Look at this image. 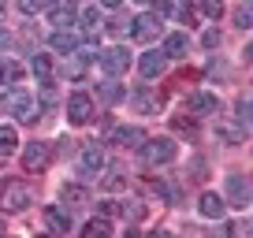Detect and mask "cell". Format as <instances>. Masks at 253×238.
Returning a JSON list of instances; mask_svg holds the SVG:
<instances>
[{"label": "cell", "mask_w": 253, "mask_h": 238, "mask_svg": "<svg viewBox=\"0 0 253 238\" xmlns=\"http://www.w3.org/2000/svg\"><path fill=\"white\" fill-rule=\"evenodd\" d=\"M48 19H52V26H56V30H63V26L71 30V26H75V19H79V11H75V4H71V0H63V4H56V8L48 11Z\"/></svg>", "instance_id": "9a60e30c"}, {"label": "cell", "mask_w": 253, "mask_h": 238, "mask_svg": "<svg viewBox=\"0 0 253 238\" xmlns=\"http://www.w3.org/2000/svg\"><path fill=\"white\" fill-rule=\"evenodd\" d=\"M126 64H130V52H126L123 45H116V48H104V56H101V71L108 75V79L123 75V71H126Z\"/></svg>", "instance_id": "52a82bcc"}, {"label": "cell", "mask_w": 253, "mask_h": 238, "mask_svg": "<svg viewBox=\"0 0 253 238\" xmlns=\"http://www.w3.org/2000/svg\"><path fill=\"white\" fill-rule=\"evenodd\" d=\"M0 108L8 112V119H19V123H38V101H34L30 89H19L15 82H11V89H4V97H0Z\"/></svg>", "instance_id": "6da1fadb"}, {"label": "cell", "mask_w": 253, "mask_h": 238, "mask_svg": "<svg viewBox=\"0 0 253 238\" xmlns=\"http://www.w3.org/2000/svg\"><path fill=\"white\" fill-rule=\"evenodd\" d=\"M164 67H168L164 48H153V52H145L142 60H138V75H142V79H157V75H164Z\"/></svg>", "instance_id": "9c48e42d"}, {"label": "cell", "mask_w": 253, "mask_h": 238, "mask_svg": "<svg viewBox=\"0 0 253 238\" xmlns=\"http://www.w3.org/2000/svg\"><path fill=\"white\" fill-rule=\"evenodd\" d=\"M130 108H134L138 116H157V112L164 108V97H160L157 89H134V97H130Z\"/></svg>", "instance_id": "ba28073f"}, {"label": "cell", "mask_w": 253, "mask_h": 238, "mask_svg": "<svg viewBox=\"0 0 253 238\" xmlns=\"http://www.w3.org/2000/svg\"><path fill=\"white\" fill-rule=\"evenodd\" d=\"M34 75H38V82H41V89H52V82H56V75H52V60H48L45 52H38L34 56Z\"/></svg>", "instance_id": "e0dca14e"}, {"label": "cell", "mask_w": 253, "mask_h": 238, "mask_svg": "<svg viewBox=\"0 0 253 238\" xmlns=\"http://www.w3.org/2000/svg\"><path fill=\"white\" fill-rule=\"evenodd\" d=\"M227 198L235 208H250V179L246 175H231L227 179Z\"/></svg>", "instance_id": "30bf717a"}, {"label": "cell", "mask_w": 253, "mask_h": 238, "mask_svg": "<svg viewBox=\"0 0 253 238\" xmlns=\"http://www.w3.org/2000/svg\"><path fill=\"white\" fill-rule=\"evenodd\" d=\"M82 235H86V238H97V235H101V238H104V235H112V223L104 220V216H97V220H89L86 227H82Z\"/></svg>", "instance_id": "44dd1931"}, {"label": "cell", "mask_w": 253, "mask_h": 238, "mask_svg": "<svg viewBox=\"0 0 253 238\" xmlns=\"http://www.w3.org/2000/svg\"><path fill=\"white\" fill-rule=\"evenodd\" d=\"M89 194H86V186H63V201L67 205H82Z\"/></svg>", "instance_id": "cb8c5ba5"}, {"label": "cell", "mask_w": 253, "mask_h": 238, "mask_svg": "<svg viewBox=\"0 0 253 238\" xmlns=\"http://www.w3.org/2000/svg\"><path fill=\"white\" fill-rule=\"evenodd\" d=\"M11 45V34H4V30H0V48H8Z\"/></svg>", "instance_id": "1f68e13d"}, {"label": "cell", "mask_w": 253, "mask_h": 238, "mask_svg": "<svg viewBox=\"0 0 253 238\" xmlns=\"http://www.w3.org/2000/svg\"><path fill=\"white\" fill-rule=\"evenodd\" d=\"M23 79V67L15 60H0V86H8V82H19Z\"/></svg>", "instance_id": "ffe728a7"}, {"label": "cell", "mask_w": 253, "mask_h": 238, "mask_svg": "<svg viewBox=\"0 0 253 238\" xmlns=\"http://www.w3.org/2000/svg\"><path fill=\"white\" fill-rule=\"evenodd\" d=\"M142 160L153 164V167L171 164V160H175V142H171V138H145V142H142Z\"/></svg>", "instance_id": "7a4b0ae2"}, {"label": "cell", "mask_w": 253, "mask_h": 238, "mask_svg": "<svg viewBox=\"0 0 253 238\" xmlns=\"http://www.w3.org/2000/svg\"><path fill=\"white\" fill-rule=\"evenodd\" d=\"M48 164H52V149H48L45 142H30L23 149V167L26 171H45Z\"/></svg>", "instance_id": "5b68a950"}, {"label": "cell", "mask_w": 253, "mask_h": 238, "mask_svg": "<svg viewBox=\"0 0 253 238\" xmlns=\"http://www.w3.org/2000/svg\"><path fill=\"white\" fill-rule=\"evenodd\" d=\"M75 45H79V38H75V34H63V30H56V34H52V48H56V52L67 56Z\"/></svg>", "instance_id": "7402d4cb"}, {"label": "cell", "mask_w": 253, "mask_h": 238, "mask_svg": "<svg viewBox=\"0 0 253 238\" xmlns=\"http://www.w3.org/2000/svg\"><path fill=\"white\" fill-rule=\"evenodd\" d=\"M198 212L205 216V220H223V198L212 194V190H205L201 201H198Z\"/></svg>", "instance_id": "5bb4252c"}, {"label": "cell", "mask_w": 253, "mask_h": 238, "mask_svg": "<svg viewBox=\"0 0 253 238\" xmlns=\"http://www.w3.org/2000/svg\"><path fill=\"white\" fill-rule=\"evenodd\" d=\"M235 23L242 26V30H250V4H242V8H238V15H235Z\"/></svg>", "instance_id": "f1b7e54d"}, {"label": "cell", "mask_w": 253, "mask_h": 238, "mask_svg": "<svg viewBox=\"0 0 253 238\" xmlns=\"http://www.w3.org/2000/svg\"><path fill=\"white\" fill-rule=\"evenodd\" d=\"M45 227L52 231V235H67V231H71V212H63V208L48 205V208H45Z\"/></svg>", "instance_id": "7c38bea8"}, {"label": "cell", "mask_w": 253, "mask_h": 238, "mask_svg": "<svg viewBox=\"0 0 253 238\" xmlns=\"http://www.w3.org/2000/svg\"><path fill=\"white\" fill-rule=\"evenodd\" d=\"M67 119H71L75 127H86L89 119H93V97L75 89V93L67 97Z\"/></svg>", "instance_id": "277c9868"}, {"label": "cell", "mask_w": 253, "mask_h": 238, "mask_svg": "<svg viewBox=\"0 0 253 238\" xmlns=\"http://www.w3.org/2000/svg\"><path fill=\"white\" fill-rule=\"evenodd\" d=\"M0 11H4V4H0Z\"/></svg>", "instance_id": "836d02e7"}, {"label": "cell", "mask_w": 253, "mask_h": 238, "mask_svg": "<svg viewBox=\"0 0 253 238\" xmlns=\"http://www.w3.org/2000/svg\"><path fill=\"white\" fill-rule=\"evenodd\" d=\"M186 108L194 112V116H216V93H209V89H198V93L186 101Z\"/></svg>", "instance_id": "4fadbf2b"}, {"label": "cell", "mask_w": 253, "mask_h": 238, "mask_svg": "<svg viewBox=\"0 0 253 238\" xmlns=\"http://www.w3.org/2000/svg\"><path fill=\"white\" fill-rule=\"evenodd\" d=\"M82 26H86V34H89V38H97V26H101V15H97V8L82 11Z\"/></svg>", "instance_id": "d4e9b609"}, {"label": "cell", "mask_w": 253, "mask_h": 238, "mask_svg": "<svg viewBox=\"0 0 253 238\" xmlns=\"http://www.w3.org/2000/svg\"><path fill=\"white\" fill-rule=\"evenodd\" d=\"M250 116H253V104H250V97H238L235 101V123L250 134Z\"/></svg>", "instance_id": "d6986e66"}, {"label": "cell", "mask_w": 253, "mask_h": 238, "mask_svg": "<svg viewBox=\"0 0 253 238\" xmlns=\"http://www.w3.org/2000/svg\"><path fill=\"white\" fill-rule=\"evenodd\" d=\"M101 167H104V153H101V145H97V142L82 145V175H101Z\"/></svg>", "instance_id": "8fae6325"}, {"label": "cell", "mask_w": 253, "mask_h": 238, "mask_svg": "<svg viewBox=\"0 0 253 238\" xmlns=\"http://www.w3.org/2000/svg\"><path fill=\"white\" fill-rule=\"evenodd\" d=\"M97 4H101V8H119L123 0H97Z\"/></svg>", "instance_id": "4dcf8cb0"}, {"label": "cell", "mask_w": 253, "mask_h": 238, "mask_svg": "<svg viewBox=\"0 0 253 238\" xmlns=\"http://www.w3.org/2000/svg\"><path fill=\"white\" fill-rule=\"evenodd\" d=\"M101 97H104V101H108V104H116L119 97H123V89H119V82H104V86H101Z\"/></svg>", "instance_id": "4316f807"}, {"label": "cell", "mask_w": 253, "mask_h": 238, "mask_svg": "<svg viewBox=\"0 0 253 238\" xmlns=\"http://www.w3.org/2000/svg\"><path fill=\"white\" fill-rule=\"evenodd\" d=\"M186 45H190L186 30H171V34L164 38V45H160V48H164V56L171 60V56H182V52H186Z\"/></svg>", "instance_id": "ac0fdd59"}, {"label": "cell", "mask_w": 253, "mask_h": 238, "mask_svg": "<svg viewBox=\"0 0 253 238\" xmlns=\"http://www.w3.org/2000/svg\"><path fill=\"white\" fill-rule=\"evenodd\" d=\"M34 194L26 183H8L4 190H0V212H23V208H30Z\"/></svg>", "instance_id": "3957f363"}, {"label": "cell", "mask_w": 253, "mask_h": 238, "mask_svg": "<svg viewBox=\"0 0 253 238\" xmlns=\"http://www.w3.org/2000/svg\"><path fill=\"white\" fill-rule=\"evenodd\" d=\"M112 142H116L119 149H138V145L145 142V134L138 127H119V130H112Z\"/></svg>", "instance_id": "2e32d148"}, {"label": "cell", "mask_w": 253, "mask_h": 238, "mask_svg": "<svg viewBox=\"0 0 253 238\" xmlns=\"http://www.w3.org/2000/svg\"><path fill=\"white\" fill-rule=\"evenodd\" d=\"M48 8V0H19V11L23 15H38V11Z\"/></svg>", "instance_id": "484cf974"}, {"label": "cell", "mask_w": 253, "mask_h": 238, "mask_svg": "<svg viewBox=\"0 0 253 238\" xmlns=\"http://www.w3.org/2000/svg\"><path fill=\"white\" fill-rule=\"evenodd\" d=\"M11 149H19L15 127H0V153H11Z\"/></svg>", "instance_id": "603a6c76"}, {"label": "cell", "mask_w": 253, "mask_h": 238, "mask_svg": "<svg viewBox=\"0 0 253 238\" xmlns=\"http://www.w3.org/2000/svg\"><path fill=\"white\" fill-rule=\"evenodd\" d=\"M134 4H153V0H134Z\"/></svg>", "instance_id": "d6a6232c"}, {"label": "cell", "mask_w": 253, "mask_h": 238, "mask_svg": "<svg viewBox=\"0 0 253 238\" xmlns=\"http://www.w3.org/2000/svg\"><path fill=\"white\" fill-rule=\"evenodd\" d=\"M160 30H164V23H160V15H153V11H142V15L130 23V34H134L138 41H153V38H160Z\"/></svg>", "instance_id": "8992f818"}, {"label": "cell", "mask_w": 253, "mask_h": 238, "mask_svg": "<svg viewBox=\"0 0 253 238\" xmlns=\"http://www.w3.org/2000/svg\"><path fill=\"white\" fill-rule=\"evenodd\" d=\"M205 45H209V48L220 45V30H209V34H205Z\"/></svg>", "instance_id": "f546056e"}, {"label": "cell", "mask_w": 253, "mask_h": 238, "mask_svg": "<svg viewBox=\"0 0 253 238\" xmlns=\"http://www.w3.org/2000/svg\"><path fill=\"white\" fill-rule=\"evenodd\" d=\"M201 11H205V15H212V19H220V15H223V4H220V0H201Z\"/></svg>", "instance_id": "83f0119b"}]
</instances>
